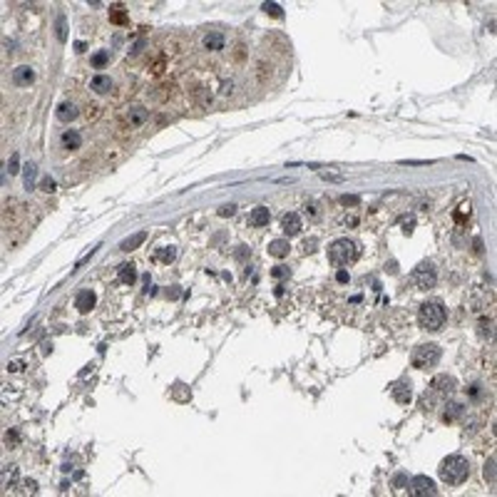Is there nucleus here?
I'll use <instances>...</instances> for the list:
<instances>
[{
    "label": "nucleus",
    "instance_id": "1",
    "mask_svg": "<svg viewBox=\"0 0 497 497\" xmlns=\"http://www.w3.org/2000/svg\"><path fill=\"white\" fill-rule=\"evenodd\" d=\"M470 475V462L462 455H448L440 462V477L448 485H462Z\"/></svg>",
    "mask_w": 497,
    "mask_h": 497
},
{
    "label": "nucleus",
    "instance_id": "2",
    "mask_svg": "<svg viewBox=\"0 0 497 497\" xmlns=\"http://www.w3.org/2000/svg\"><path fill=\"white\" fill-rule=\"evenodd\" d=\"M445 306L440 301H425L418 311V321L425 331H440L445 323Z\"/></svg>",
    "mask_w": 497,
    "mask_h": 497
},
{
    "label": "nucleus",
    "instance_id": "3",
    "mask_svg": "<svg viewBox=\"0 0 497 497\" xmlns=\"http://www.w3.org/2000/svg\"><path fill=\"white\" fill-rule=\"evenodd\" d=\"M356 259H358V246H356V241H351V239H336L331 246H328V261H331L336 269L348 266V264H353Z\"/></svg>",
    "mask_w": 497,
    "mask_h": 497
},
{
    "label": "nucleus",
    "instance_id": "4",
    "mask_svg": "<svg viewBox=\"0 0 497 497\" xmlns=\"http://www.w3.org/2000/svg\"><path fill=\"white\" fill-rule=\"evenodd\" d=\"M413 366L415 368H420V371H428V368H433L438 361H440V348L435 346V343H423V346H418L413 351Z\"/></svg>",
    "mask_w": 497,
    "mask_h": 497
},
{
    "label": "nucleus",
    "instance_id": "5",
    "mask_svg": "<svg viewBox=\"0 0 497 497\" xmlns=\"http://www.w3.org/2000/svg\"><path fill=\"white\" fill-rule=\"evenodd\" d=\"M410 279H413V284L420 291H428V289H433V286H435V281H438V271H435V266H433V264L423 261V264H418V266L413 269Z\"/></svg>",
    "mask_w": 497,
    "mask_h": 497
},
{
    "label": "nucleus",
    "instance_id": "6",
    "mask_svg": "<svg viewBox=\"0 0 497 497\" xmlns=\"http://www.w3.org/2000/svg\"><path fill=\"white\" fill-rule=\"evenodd\" d=\"M438 490H435V482L430 480V477H425V475H418L410 480V495L415 497H428V495H435Z\"/></svg>",
    "mask_w": 497,
    "mask_h": 497
},
{
    "label": "nucleus",
    "instance_id": "7",
    "mask_svg": "<svg viewBox=\"0 0 497 497\" xmlns=\"http://www.w3.org/2000/svg\"><path fill=\"white\" fill-rule=\"evenodd\" d=\"M33 82H35V72H33V67L20 65V67H15V70H13V85H15V87H30Z\"/></svg>",
    "mask_w": 497,
    "mask_h": 497
},
{
    "label": "nucleus",
    "instance_id": "8",
    "mask_svg": "<svg viewBox=\"0 0 497 497\" xmlns=\"http://www.w3.org/2000/svg\"><path fill=\"white\" fill-rule=\"evenodd\" d=\"M60 144H62V149L75 152V149H80V147H82V134H80V132H75V129H65V132L60 134Z\"/></svg>",
    "mask_w": 497,
    "mask_h": 497
},
{
    "label": "nucleus",
    "instance_id": "9",
    "mask_svg": "<svg viewBox=\"0 0 497 497\" xmlns=\"http://www.w3.org/2000/svg\"><path fill=\"white\" fill-rule=\"evenodd\" d=\"M390 393H393V398H395V403H400V405H408L410 403V398H413V393H410V383H393V388H390Z\"/></svg>",
    "mask_w": 497,
    "mask_h": 497
},
{
    "label": "nucleus",
    "instance_id": "10",
    "mask_svg": "<svg viewBox=\"0 0 497 497\" xmlns=\"http://www.w3.org/2000/svg\"><path fill=\"white\" fill-rule=\"evenodd\" d=\"M281 229H284V234H286V236L298 234V231H301V216H298L296 211L284 214V219H281Z\"/></svg>",
    "mask_w": 497,
    "mask_h": 497
},
{
    "label": "nucleus",
    "instance_id": "11",
    "mask_svg": "<svg viewBox=\"0 0 497 497\" xmlns=\"http://www.w3.org/2000/svg\"><path fill=\"white\" fill-rule=\"evenodd\" d=\"M269 219H271V214H269V209L266 207H256L251 214H248V224H251V226H256V229L266 226V224H269Z\"/></svg>",
    "mask_w": 497,
    "mask_h": 497
},
{
    "label": "nucleus",
    "instance_id": "12",
    "mask_svg": "<svg viewBox=\"0 0 497 497\" xmlns=\"http://www.w3.org/2000/svg\"><path fill=\"white\" fill-rule=\"evenodd\" d=\"M95 301H97V296H95L92 291H80L77 298H75V308H77L80 313H87V311L95 306Z\"/></svg>",
    "mask_w": 497,
    "mask_h": 497
},
{
    "label": "nucleus",
    "instance_id": "13",
    "mask_svg": "<svg viewBox=\"0 0 497 497\" xmlns=\"http://www.w3.org/2000/svg\"><path fill=\"white\" fill-rule=\"evenodd\" d=\"M433 388H435L438 393L450 395V393L455 390V378H450V375H438V378L433 380Z\"/></svg>",
    "mask_w": 497,
    "mask_h": 497
},
{
    "label": "nucleus",
    "instance_id": "14",
    "mask_svg": "<svg viewBox=\"0 0 497 497\" xmlns=\"http://www.w3.org/2000/svg\"><path fill=\"white\" fill-rule=\"evenodd\" d=\"M75 117H77V107H75L72 102L57 105V120H60V122H70V120H75Z\"/></svg>",
    "mask_w": 497,
    "mask_h": 497
},
{
    "label": "nucleus",
    "instance_id": "15",
    "mask_svg": "<svg viewBox=\"0 0 497 497\" xmlns=\"http://www.w3.org/2000/svg\"><path fill=\"white\" fill-rule=\"evenodd\" d=\"M202 45H204L207 50H211V52L224 50V35H221V33H207L204 40H202Z\"/></svg>",
    "mask_w": 497,
    "mask_h": 497
},
{
    "label": "nucleus",
    "instance_id": "16",
    "mask_svg": "<svg viewBox=\"0 0 497 497\" xmlns=\"http://www.w3.org/2000/svg\"><path fill=\"white\" fill-rule=\"evenodd\" d=\"M127 120H129V124L139 127V124H144L149 120V110H144V107H132V110L127 112Z\"/></svg>",
    "mask_w": 497,
    "mask_h": 497
},
{
    "label": "nucleus",
    "instance_id": "17",
    "mask_svg": "<svg viewBox=\"0 0 497 497\" xmlns=\"http://www.w3.org/2000/svg\"><path fill=\"white\" fill-rule=\"evenodd\" d=\"M144 239H147V231H137V234L127 236L122 244H120V248H122V251H132V248L142 246V244H144Z\"/></svg>",
    "mask_w": 497,
    "mask_h": 497
},
{
    "label": "nucleus",
    "instance_id": "18",
    "mask_svg": "<svg viewBox=\"0 0 497 497\" xmlns=\"http://www.w3.org/2000/svg\"><path fill=\"white\" fill-rule=\"evenodd\" d=\"M289 241L286 239H274L271 244H269V254L271 256H276V259H284L286 254H289Z\"/></svg>",
    "mask_w": 497,
    "mask_h": 497
},
{
    "label": "nucleus",
    "instance_id": "19",
    "mask_svg": "<svg viewBox=\"0 0 497 497\" xmlns=\"http://www.w3.org/2000/svg\"><path fill=\"white\" fill-rule=\"evenodd\" d=\"M92 90H95L97 95H107V92L112 90V80H110L107 75H97V77L92 80Z\"/></svg>",
    "mask_w": 497,
    "mask_h": 497
},
{
    "label": "nucleus",
    "instance_id": "20",
    "mask_svg": "<svg viewBox=\"0 0 497 497\" xmlns=\"http://www.w3.org/2000/svg\"><path fill=\"white\" fill-rule=\"evenodd\" d=\"M120 281L127 284V286H132V284L137 281V271H134L132 264H122V266H120Z\"/></svg>",
    "mask_w": 497,
    "mask_h": 497
},
{
    "label": "nucleus",
    "instance_id": "21",
    "mask_svg": "<svg viewBox=\"0 0 497 497\" xmlns=\"http://www.w3.org/2000/svg\"><path fill=\"white\" fill-rule=\"evenodd\" d=\"M174 256H177V248L174 246H162L157 251V261H162V264H172Z\"/></svg>",
    "mask_w": 497,
    "mask_h": 497
},
{
    "label": "nucleus",
    "instance_id": "22",
    "mask_svg": "<svg viewBox=\"0 0 497 497\" xmlns=\"http://www.w3.org/2000/svg\"><path fill=\"white\" fill-rule=\"evenodd\" d=\"M107 60H110V52H107V50H102V52L92 55V65H95V67H105V65H107Z\"/></svg>",
    "mask_w": 497,
    "mask_h": 497
},
{
    "label": "nucleus",
    "instance_id": "23",
    "mask_svg": "<svg viewBox=\"0 0 497 497\" xmlns=\"http://www.w3.org/2000/svg\"><path fill=\"white\" fill-rule=\"evenodd\" d=\"M448 408H450V410H445V420H455L457 415H462V410H465L460 403H450Z\"/></svg>",
    "mask_w": 497,
    "mask_h": 497
},
{
    "label": "nucleus",
    "instance_id": "24",
    "mask_svg": "<svg viewBox=\"0 0 497 497\" xmlns=\"http://www.w3.org/2000/svg\"><path fill=\"white\" fill-rule=\"evenodd\" d=\"M33 182H35V164H25V187L33 189Z\"/></svg>",
    "mask_w": 497,
    "mask_h": 497
},
{
    "label": "nucleus",
    "instance_id": "25",
    "mask_svg": "<svg viewBox=\"0 0 497 497\" xmlns=\"http://www.w3.org/2000/svg\"><path fill=\"white\" fill-rule=\"evenodd\" d=\"M264 10H266L269 15H274V18H284V10H281V5H276V3H266Z\"/></svg>",
    "mask_w": 497,
    "mask_h": 497
},
{
    "label": "nucleus",
    "instance_id": "26",
    "mask_svg": "<svg viewBox=\"0 0 497 497\" xmlns=\"http://www.w3.org/2000/svg\"><path fill=\"white\" fill-rule=\"evenodd\" d=\"M400 164L403 167H428L433 164L430 159H400Z\"/></svg>",
    "mask_w": 497,
    "mask_h": 497
},
{
    "label": "nucleus",
    "instance_id": "27",
    "mask_svg": "<svg viewBox=\"0 0 497 497\" xmlns=\"http://www.w3.org/2000/svg\"><path fill=\"white\" fill-rule=\"evenodd\" d=\"M40 189L42 192H47V194H50V192H55V179H52V177H42Z\"/></svg>",
    "mask_w": 497,
    "mask_h": 497
},
{
    "label": "nucleus",
    "instance_id": "28",
    "mask_svg": "<svg viewBox=\"0 0 497 497\" xmlns=\"http://www.w3.org/2000/svg\"><path fill=\"white\" fill-rule=\"evenodd\" d=\"M57 38H60L62 42L67 40V33H65V18H62V15L57 18Z\"/></svg>",
    "mask_w": 497,
    "mask_h": 497
},
{
    "label": "nucleus",
    "instance_id": "29",
    "mask_svg": "<svg viewBox=\"0 0 497 497\" xmlns=\"http://www.w3.org/2000/svg\"><path fill=\"white\" fill-rule=\"evenodd\" d=\"M110 18H112V23H124V20H127V15L122 13V8H115V10L110 13Z\"/></svg>",
    "mask_w": 497,
    "mask_h": 497
},
{
    "label": "nucleus",
    "instance_id": "30",
    "mask_svg": "<svg viewBox=\"0 0 497 497\" xmlns=\"http://www.w3.org/2000/svg\"><path fill=\"white\" fill-rule=\"evenodd\" d=\"M271 276H274V279H284V276H289V269H286V266H274V269H271Z\"/></svg>",
    "mask_w": 497,
    "mask_h": 497
},
{
    "label": "nucleus",
    "instance_id": "31",
    "mask_svg": "<svg viewBox=\"0 0 497 497\" xmlns=\"http://www.w3.org/2000/svg\"><path fill=\"white\" fill-rule=\"evenodd\" d=\"M358 202H361L358 197H341V204H343V207H356Z\"/></svg>",
    "mask_w": 497,
    "mask_h": 497
},
{
    "label": "nucleus",
    "instance_id": "32",
    "mask_svg": "<svg viewBox=\"0 0 497 497\" xmlns=\"http://www.w3.org/2000/svg\"><path fill=\"white\" fill-rule=\"evenodd\" d=\"M8 371L10 373H20L23 371V361H10V363H8Z\"/></svg>",
    "mask_w": 497,
    "mask_h": 497
},
{
    "label": "nucleus",
    "instance_id": "33",
    "mask_svg": "<svg viewBox=\"0 0 497 497\" xmlns=\"http://www.w3.org/2000/svg\"><path fill=\"white\" fill-rule=\"evenodd\" d=\"M336 281H338V284H348V271H343V269H341V271L336 274Z\"/></svg>",
    "mask_w": 497,
    "mask_h": 497
},
{
    "label": "nucleus",
    "instance_id": "34",
    "mask_svg": "<svg viewBox=\"0 0 497 497\" xmlns=\"http://www.w3.org/2000/svg\"><path fill=\"white\" fill-rule=\"evenodd\" d=\"M8 169H10V174H18V172H20V169H18V154H15V157L10 159V164H8Z\"/></svg>",
    "mask_w": 497,
    "mask_h": 497
},
{
    "label": "nucleus",
    "instance_id": "35",
    "mask_svg": "<svg viewBox=\"0 0 497 497\" xmlns=\"http://www.w3.org/2000/svg\"><path fill=\"white\" fill-rule=\"evenodd\" d=\"M492 465H495V457H490V465L485 467V477H490V482H492Z\"/></svg>",
    "mask_w": 497,
    "mask_h": 497
},
{
    "label": "nucleus",
    "instance_id": "36",
    "mask_svg": "<svg viewBox=\"0 0 497 497\" xmlns=\"http://www.w3.org/2000/svg\"><path fill=\"white\" fill-rule=\"evenodd\" d=\"M219 214H221V216H231V214H234V207H231V204H229V207H221Z\"/></svg>",
    "mask_w": 497,
    "mask_h": 497
},
{
    "label": "nucleus",
    "instance_id": "37",
    "mask_svg": "<svg viewBox=\"0 0 497 497\" xmlns=\"http://www.w3.org/2000/svg\"><path fill=\"white\" fill-rule=\"evenodd\" d=\"M393 485H395V487H398V490H400V487H403V485H405V475H398V477H395V482H393Z\"/></svg>",
    "mask_w": 497,
    "mask_h": 497
},
{
    "label": "nucleus",
    "instance_id": "38",
    "mask_svg": "<svg viewBox=\"0 0 497 497\" xmlns=\"http://www.w3.org/2000/svg\"><path fill=\"white\" fill-rule=\"evenodd\" d=\"M323 179H328V182H341L343 177H341V174H323Z\"/></svg>",
    "mask_w": 497,
    "mask_h": 497
}]
</instances>
